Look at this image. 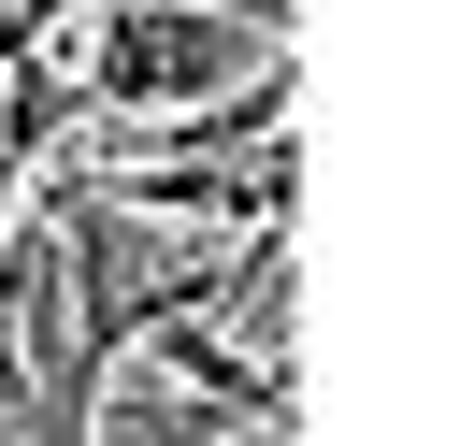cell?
<instances>
[{"label":"cell","mask_w":460,"mask_h":446,"mask_svg":"<svg viewBox=\"0 0 460 446\" xmlns=\"http://www.w3.org/2000/svg\"><path fill=\"white\" fill-rule=\"evenodd\" d=\"M288 43L216 14V0H101L72 29V86H86V129H129V115H187V101H230L259 86Z\"/></svg>","instance_id":"obj_1"},{"label":"cell","mask_w":460,"mask_h":446,"mask_svg":"<svg viewBox=\"0 0 460 446\" xmlns=\"http://www.w3.org/2000/svg\"><path fill=\"white\" fill-rule=\"evenodd\" d=\"M86 14H101V0H0V86H14V72H43Z\"/></svg>","instance_id":"obj_3"},{"label":"cell","mask_w":460,"mask_h":446,"mask_svg":"<svg viewBox=\"0 0 460 446\" xmlns=\"http://www.w3.org/2000/svg\"><path fill=\"white\" fill-rule=\"evenodd\" d=\"M216 14H244V29H273V43H288V14H302V0H216Z\"/></svg>","instance_id":"obj_5"},{"label":"cell","mask_w":460,"mask_h":446,"mask_svg":"<svg viewBox=\"0 0 460 446\" xmlns=\"http://www.w3.org/2000/svg\"><path fill=\"white\" fill-rule=\"evenodd\" d=\"M230 446H302V432H288V417H244V432H230Z\"/></svg>","instance_id":"obj_6"},{"label":"cell","mask_w":460,"mask_h":446,"mask_svg":"<svg viewBox=\"0 0 460 446\" xmlns=\"http://www.w3.org/2000/svg\"><path fill=\"white\" fill-rule=\"evenodd\" d=\"M72 187H101V201H129V216H158V230H288V187H302V144L273 129V144H244V158H72Z\"/></svg>","instance_id":"obj_2"},{"label":"cell","mask_w":460,"mask_h":446,"mask_svg":"<svg viewBox=\"0 0 460 446\" xmlns=\"http://www.w3.org/2000/svg\"><path fill=\"white\" fill-rule=\"evenodd\" d=\"M29 173H43V158H29V144H0V245L29 230Z\"/></svg>","instance_id":"obj_4"}]
</instances>
